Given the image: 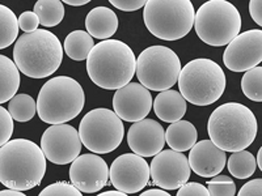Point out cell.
Here are the masks:
<instances>
[{
  "instance_id": "23",
  "label": "cell",
  "mask_w": 262,
  "mask_h": 196,
  "mask_svg": "<svg viewBox=\"0 0 262 196\" xmlns=\"http://www.w3.org/2000/svg\"><path fill=\"white\" fill-rule=\"evenodd\" d=\"M95 47L93 38L90 33L84 30H74L66 37L63 43V50L67 54V57L72 60H86L90 57V53Z\"/></svg>"
},
{
  "instance_id": "3",
  "label": "cell",
  "mask_w": 262,
  "mask_h": 196,
  "mask_svg": "<svg viewBox=\"0 0 262 196\" xmlns=\"http://www.w3.org/2000/svg\"><path fill=\"white\" fill-rule=\"evenodd\" d=\"M207 132L217 148L233 153L244 151L253 144L258 132V123L249 107L238 102H227L211 113Z\"/></svg>"
},
{
  "instance_id": "14",
  "label": "cell",
  "mask_w": 262,
  "mask_h": 196,
  "mask_svg": "<svg viewBox=\"0 0 262 196\" xmlns=\"http://www.w3.org/2000/svg\"><path fill=\"white\" fill-rule=\"evenodd\" d=\"M109 178L114 187L123 192H140L149 183V165L142 156L125 153L113 161Z\"/></svg>"
},
{
  "instance_id": "27",
  "label": "cell",
  "mask_w": 262,
  "mask_h": 196,
  "mask_svg": "<svg viewBox=\"0 0 262 196\" xmlns=\"http://www.w3.org/2000/svg\"><path fill=\"white\" fill-rule=\"evenodd\" d=\"M8 111L16 122H29L37 113V102L29 94H16L9 101Z\"/></svg>"
},
{
  "instance_id": "15",
  "label": "cell",
  "mask_w": 262,
  "mask_h": 196,
  "mask_svg": "<svg viewBox=\"0 0 262 196\" xmlns=\"http://www.w3.org/2000/svg\"><path fill=\"white\" fill-rule=\"evenodd\" d=\"M70 181L81 191L95 193L109 182V167L100 156L85 153L79 156L70 167Z\"/></svg>"
},
{
  "instance_id": "22",
  "label": "cell",
  "mask_w": 262,
  "mask_h": 196,
  "mask_svg": "<svg viewBox=\"0 0 262 196\" xmlns=\"http://www.w3.org/2000/svg\"><path fill=\"white\" fill-rule=\"evenodd\" d=\"M20 88V69L13 60L0 55V104L11 101Z\"/></svg>"
},
{
  "instance_id": "33",
  "label": "cell",
  "mask_w": 262,
  "mask_h": 196,
  "mask_svg": "<svg viewBox=\"0 0 262 196\" xmlns=\"http://www.w3.org/2000/svg\"><path fill=\"white\" fill-rule=\"evenodd\" d=\"M207 190L211 196H233L236 195L235 182L229 183H207Z\"/></svg>"
},
{
  "instance_id": "11",
  "label": "cell",
  "mask_w": 262,
  "mask_h": 196,
  "mask_svg": "<svg viewBox=\"0 0 262 196\" xmlns=\"http://www.w3.org/2000/svg\"><path fill=\"white\" fill-rule=\"evenodd\" d=\"M79 131L67 123L51 125L42 134L41 149L55 165H67L79 157L81 151Z\"/></svg>"
},
{
  "instance_id": "28",
  "label": "cell",
  "mask_w": 262,
  "mask_h": 196,
  "mask_svg": "<svg viewBox=\"0 0 262 196\" xmlns=\"http://www.w3.org/2000/svg\"><path fill=\"white\" fill-rule=\"evenodd\" d=\"M243 93L250 101H262V68L254 67L244 74L242 79Z\"/></svg>"
},
{
  "instance_id": "17",
  "label": "cell",
  "mask_w": 262,
  "mask_h": 196,
  "mask_svg": "<svg viewBox=\"0 0 262 196\" xmlns=\"http://www.w3.org/2000/svg\"><path fill=\"white\" fill-rule=\"evenodd\" d=\"M127 144L133 153L142 157H152L165 145V131L154 119H142L128 128Z\"/></svg>"
},
{
  "instance_id": "32",
  "label": "cell",
  "mask_w": 262,
  "mask_h": 196,
  "mask_svg": "<svg viewBox=\"0 0 262 196\" xmlns=\"http://www.w3.org/2000/svg\"><path fill=\"white\" fill-rule=\"evenodd\" d=\"M177 196H210V193L207 187H205V184L186 182L179 188Z\"/></svg>"
},
{
  "instance_id": "39",
  "label": "cell",
  "mask_w": 262,
  "mask_h": 196,
  "mask_svg": "<svg viewBox=\"0 0 262 196\" xmlns=\"http://www.w3.org/2000/svg\"><path fill=\"white\" fill-rule=\"evenodd\" d=\"M0 195L2 196H25V193L20 190H16V188L7 187V190L2 191V192H0Z\"/></svg>"
},
{
  "instance_id": "21",
  "label": "cell",
  "mask_w": 262,
  "mask_h": 196,
  "mask_svg": "<svg viewBox=\"0 0 262 196\" xmlns=\"http://www.w3.org/2000/svg\"><path fill=\"white\" fill-rule=\"evenodd\" d=\"M198 140V132L193 123L188 120H177L170 123L165 131V143L170 149L177 152L190 151Z\"/></svg>"
},
{
  "instance_id": "6",
  "label": "cell",
  "mask_w": 262,
  "mask_h": 196,
  "mask_svg": "<svg viewBox=\"0 0 262 196\" xmlns=\"http://www.w3.org/2000/svg\"><path fill=\"white\" fill-rule=\"evenodd\" d=\"M177 83L185 101L195 106H209L223 95L227 79L217 63L200 58L184 65Z\"/></svg>"
},
{
  "instance_id": "13",
  "label": "cell",
  "mask_w": 262,
  "mask_h": 196,
  "mask_svg": "<svg viewBox=\"0 0 262 196\" xmlns=\"http://www.w3.org/2000/svg\"><path fill=\"white\" fill-rule=\"evenodd\" d=\"M262 60V30L240 33L227 45L223 54L224 65L232 72H247Z\"/></svg>"
},
{
  "instance_id": "10",
  "label": "cell",
  "mask_w": 262,
  "mask_h": 196,
  "mask_svg": "<svg viewBox=\"0 0 262 196\" xmlns=\"http://www.w3.org/2000/svg\"><path fill=\"white\" fill-rule=\"evenodd\" d=\"M181 62L177 54L167 46H149L137 59V78L148 90L163 92L179 81Z\"/></svg>"
},
{
  "instance_id": "30",
  "label": "cell",
  "mask_w": 262,
  "mask_h": 196,
  "mask_svg": "<svg viewBox=\"0 0 262 196\" xmlns=\"http://www.w3.org/2000/svg\"><path fill=\"white\" fill-rule=\"evenodd\" d=\"M13 120L11 113L6 107H0V145L9 141L13 134Z\"/></svg>"
},
{
  "instance_id": "36",
  "label": "cell",
  "mask_w": 262,
  "mask_h": 196,
  "mask_svg": "<svg viewBox=\"0 0 262 196\" xmlns=\"http://www.w3.org/2000/svg\"><path fill=\"white\" fill-rule=\"evenodd\" d=\"M249 13L257 25H262V2L252 0L249 2Z\"/></svg>"
},
{
  "instance_id": "19",
  "label": "cell",
  "mask_w": 262,
  "mask_h": 196,
  "mask_svg": "<svg viewBox=\"0 0 262 196\" xmlns=\"http://www.w3.org/2000/svg\"><path fill=\"white\" fill-rule=\"evenodd\" d=\"M85 28L92 38L112 39L118 29V17L107 7H96L86 15Z\"/></svg>"
},
{
  "instance_id": "4",
  "label": "cell",
  "mask_w": 262,
  "mask_h": 196,
  "mask_svg": "<svg viewBox=\"0 0 262 196\" xmlns=\"http://www.w3.org/2000/svg\"><path fill=\"white\" fill-rule=\"evenodd\" d=\"M63 46L54 33L38 29L24 33L13 47V62L32 79H45L57 72L63 60Z\"/></svg>"
},
{
  "instance_id": "38",
  "label": "cell",
  "mask_w": 262,
  "mask_h": 196,
  "mask_svg": "<svg viewBox=\"0 0 262 196\" xmlns=\"http://www.w3.org/2000/svg\"><path fill=\"white\" fill-rule=\"evenodd\" d=\"M216 182H219V183H229V182H233V181H232V178H229L228 176L216 174V176L212 177L211 181H209L207 183H216Z\"/></svg>"
},
{
  "instance_id": "12",
  "label": "cell",
  "mask_w": 262,
  "mask_h": 196,
  "mask_svg": "<svg viewBox=\"0 0 262 196\" xmlns=\"http://www.w3.org/2000/svg\"><path fill=\"white\" fill-rule=\"evenodd\" d=\"M190 165L182 152L167 149L154 156L149 165L152 183L164 190H179L190 178Z\"/></svg>"
},
{
  "instance_id": "34",
  "label": "cell",
  "mask_w": 262,
  "mask_h": 196,
  "mask_svg": "<svg viewBox=\"0 0 262 196\" xmlns=\"http://www.w3.org/2000/svg\"><path fill=\"white\" fill-rule=\"evenodd\" d=\"M111 4L125 12H134L147 4V0H111Z\"/></svg>"
},
{
  "instance_id": "20",
  "label": "cell",
  "mask_w": 262,
  "mask_h": 196,
  "mask_svg": "<svg viewBox=\"0 0 262 196\" xmlns=\"http://www.w3.org/2000/svg\"><path fill=\"white\" fill-rule=\"evenodd\" d=\"M186 101L177 90H163L154 101V111L163 122L174 123L181 120L186 114Z\"/></svg>"
},
{
  "instance_id": "25",
  "label": "cell",
  "mask_w": 262,
  "mask_h": 196,
  "mask_svg": "<svg viewBox=\"0 0 262 196\" xmlns=\"http://www.w3.org/2000/svg\"><path fill=\"white\" fill-rule=\"evenodd\" d=\"M34 13L45 28H53L60 24L64 17V7L60 0H38L34 4Z\"/></svg>"
},
{
  "instance_id": "2",
  "label": "cell",
  "mask_w": 262,
  "mask_h": 196,
  "mask_svg": "<svg viewBox=\"0 0 262 196\" xmlns=\"http://www.w3.org/2000/svg\"><path fill=\"white\" fill-rule=\"evenodd\" d=\"M137 58L130 46L119 39L98 42L86 58V74L93 84L106 90H118L131 83Z\"/></svg>"
},
{
  "instance_id": "31",
  "label": "cell",
  "mask_w": 262,
  "mask_h": 196,
  "mask_svg": "<svg viewBox=\"0 0 262 196\" xmlns=\"http://www.w3.org/2000/svg\"><path fill=\"white\" fill-rule=\"evenodd\" d=\"M39 22L38 16L34 13V11H27V12L21 13L20 17H18V25H20V29L24 33H33L38 30Z\"/></svg>"
},
{
  "instance_id": "18",
  "label": "cell",
  "mask_w": 262,
  "mask_h": 196,
  "mask_svg": "<svg viewBox=\"0 0 262 196\" xmlns=\"http://www.w3.org/2000/svg\"><path fill=\"white\" fill-rule=\"evenodd\" d=\"M188 161L196 176L212 178L223 172L227 157L226 152L217 148L211 140H202L190 149Z\"/></svg>"
},
{
  "instance_id": "26",
  "label": "cell",
  "mask_w": 262,
  "mask_h": 196,
  "mask_svg": "<svg viewBox=\"0 0 262 196\" xmlns=\"http://www.w3.org/2000/svg\"><path fill=\"white\" fill-rule=\"evenodd\" d=\"M18 18L12 9L4 4L0 6V48H7L16 41L18 36Z\"/></svg>"
},
{
  "instance_id": "16",
  "label": "cell",
  "mask_w": 262,
  "mask_h": 196,
  "mask_svg": "<svg viewBox=\"0 0 262 196\" xmlns=\"http://www.w3.org/2000/svg\"><path fill=\"white\" fill-rule=\"evenodd\" d=\"M114 113L125 122H139L152 109V95L139 83H128L113 95Z\"/></svg>"
},
{
  "instance_id": "1",
  "label": "cell",
  "mask_w": 262,
  "mask_h": 196,
  "mask_svg": "<svg viewBox=\"0 0 262 196\" xmlns=\"http://www.w3.org/2000/svg\"><path fill=\"white\" fill-rule=\"evenodd\" d=\"M46 161L41 146L32 140H9L0 148V183L20 191L32 190L45 177Z\"/></svg>"
},
{
  "instance_id": "42",
  "label": "cell",
  "mask_w": 262,
  "mask_h": 196,
  "mask_svg": "<svg viewBox=\"0 0 262 196\" xmlns=\"http://www.w3.org/2000/svg\"><path fill=\"white\" fill-rule=\"evenodd\" d=\"M256 163H257V166H258V169H262V148H259L258 155H257Z\"/></svg>"
},
{
  "instance_id": "37",
  "label": "cell",
  "mask_w": 262,
  "mask_h": 196,
  "mask_svg": "<svg viewBox=\"0 0 262 196\" xmlns=\"http://www.w3.org/2000/svg\"><path fill=\"white\" fill-rule=\"evenodd\" d=\"M142 196H169V192H165V191H164V188L163 190L151 188V190L142 192Z\"/></svg>"
},
{
  "instance_id": "35",
  "label": "cell",
  "mask_w": 262,
  "mask_h": 196,
  "mask_svg": "<svg viewBox=\"0 0 262 196\" xmlns=\"http://www.w3.org/2000/svg\"><path fill=\"white\" fill-rule=\"evenodd\" d=\"M238 196H261L262 195V179L257 178L249 181L240 188Z\"/></svg>"
},
{
  "instance_id": "5",
  "label": "cell",
  "mask_w": 262,
  "mask_h": 196,
  "mask_svg": "<svg viewBox=\"0 0 262 196\" xmlns=\"http://www.w3.org/2000/svg\"><path fill=\"white\" fill-rule=\"evenodd\" d=\"M85 94L80 84L69 76H58L46 81L37 98V114L42 122L62 125L83 111Z\"/></svg>"
},
{
  "instance_id": "8",
  "label": "cell",
  "mask_w": 262,
  "mask_h": 196,
  "mask_svg": "<svg viewBox=\"0 0 262 196\" xmlns=\"http://www.w3.org/2000/svg\"><path fill=\"white\" fill-rule=\"evenodd\" d=\"M194 28L206 45L222 47L240 34L242 16L227 0H209L195 12Z\"/></svg>"
},
{
  "instance_id": "7",
  "label": "cell",
  "mask_w": 262,
  "mask_h": 196,
  "mask_svg": "<svg viewBox=\"0 0 262 196\" xmlns=\"http://www.w3.org/2000/svg\"><path fill=\"white\" fill-rule=\"evenodd\" d=\"M195 11L190 0H148L143 20L148 32L163 41L186 37L194 27Z\"/></svg>"
},
{
  "instance_id": "40",
  "label": "cell",
  "mask_w": 262,
  "mask_h": 196,
  "mask_svg": "<svg viewBox=\"0 0 262 196\" xmlns=\"http://www.w3.org/2000/svg\"><path fill=\"white\" fill-rule=\"evenodd\" d=\"M63 3L69 4V6L72 7H81L90 3V0H64Z\"/></svg>"
},
{
  "instance_id": "41",
  "label": "cell",
  "mask_w": 262,
  "mask_h": 196,
  "mask_svg": "<svg viewBox=\"0 0 262 196\" xmlns=\"http://www.w3.org/2000/svg\"><path fill=\"white\" fill-rule=\"evenodd\" d=\"M127 193L123 191H106V192H100V196H126Z\"/></svg>"
},
{
  "instance_id": "24",
  "label": "cell",
  "mask_w": 262,
  "mask_h": 196,
  "mask_svg": "<svg viewBox=\"0 0 262 196\" xmlns=\"http://www.w3.org/2000/svg\"><path fill=\"white\" fill-rule=\"evenodd\" d=\"M227 166L231 176L237 179H247L254 174L257 163L254 156L248 151L233 152L227 161Z\"/></svg>"
},
{
  "instance_id": "9",
  "label": "cell",
  "mask_w": 262,
  "mask_h": 196,
  "mask_svg": "<svg viewBox=\"0 0 262 196\" xmlns=\"http://www.w3.org/2000/svg\"><path fill=\"white\" fill-rule=\"evenodd\" d=\"M81 143L96 155H105L116 151L125 136L122 119L114 111L98 107L88 111L79 126Z\"/></svg>"
},
{
  "instance_id": "29",
  "label": "cell",
  "mask_w": 262,
  "mask_h": 196,
  "mask_svg": "<svg viewBox=\"0 0 262 196\" xmlns=\"http://www.w3.org/2000/svg\"><path fill=\"white\" fill-rule=\"evenodd\" d=\"M83 192L74 183L60 181L50 184L39 192V196H81Z\"/></svg>"
}]
</instances>
